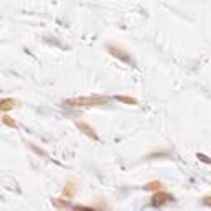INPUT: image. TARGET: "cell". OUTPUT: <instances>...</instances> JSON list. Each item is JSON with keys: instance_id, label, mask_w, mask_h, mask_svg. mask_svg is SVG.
Returning a JSON list of instances; mask_svg holds the SVG:
<instances>
[{"instance_id": "cell-1", "label": "cell", "mask_w": 211, "mask_h": 211, "mask_svg": "<svg viewBox=\"0 0 211 211\" xmlns=\"http://www.w3.org/2000/svg\"><path fill=\"white\" fill-rule=\"evenodd\" d=\"M157 198H160V200H154V204H162L163 201H168L170 200V196H167V195H155Z\"/></svg>"}, {"instance_id": "cell-2", "label": "cell", "mask_w": 211, "mask_h": 211, "mask_svg": "<svg viewBox=\"0 0 211 211\" xmlns=\"http://www.w3.org/2000/svg\"><path fill=\"white\" fill-rule=\"evenodd\" d=\"M204 203H206V204H211V200H204Z\"/></svg>"}, {"instance_id": "cell-3", "label": "cell", "mask_w": 211, "mask_h": 211, "mask_svg": "<svg viewBox=\"0 0 211 211\" xmlns=\"http://www.w3.org/2000/svg\"><path fill=\"white\" fill-rule=\"evenodd\" d=\"M76 211H93V210H76Z\"/></svg>"}]
</instances>
